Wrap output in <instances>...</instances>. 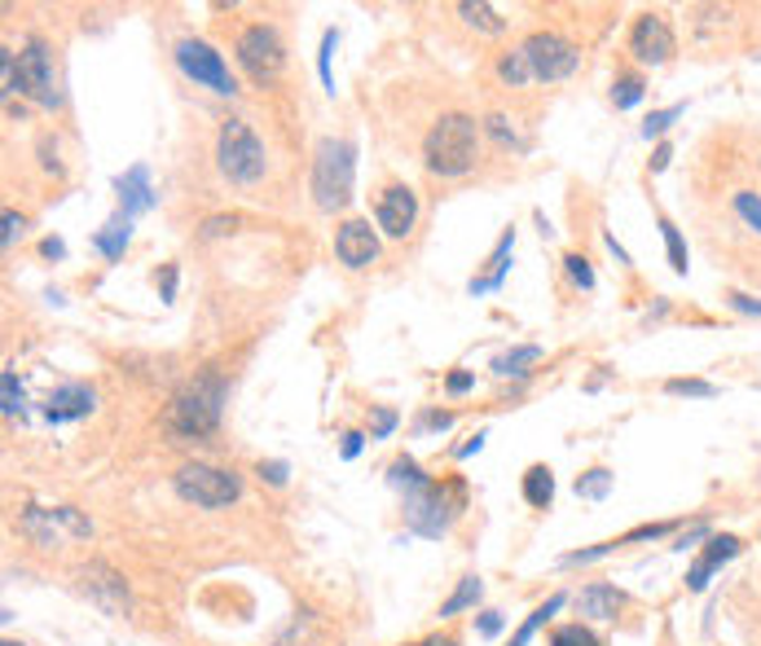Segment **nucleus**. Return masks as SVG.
<instances>
[{
	"label": "nucleus",
	"instance_id": "nucleus-1",
	"mask_svg": "<svg viewBox=\"0 0 761 646\" xmlns=\"http://www.w3.org/2000/svg\"><path fill=\"white\" fill-rule=\"evenodd\" d=\"M577 44L572 40H564V35H555V31H537V35H528L519 49H511L502 62H497V75L511 84V88H519V84H533V79H542V84H550V79H568L572 71H577Z\"/></svg>",
	"mask_w": 761,
	"mask_h": 646
},
{
	"label": "nucleus",
	"instance_id": "nucleus-2",
	"mask_svg": "<svg viewBox=\"0 0 761 646\" xmlns=\"http://www.w3.org/2000/svg\"><path fill=\"white\" fill-rule=\"evenodd\" d=\"M225 413V378L221 374H203L194 383H185L168 409H163V431L172 440H207L221 427Z\"/></svg>",
	"mask_w": 761,
	"mask_h": 646
},
{
	"label": "nucleus",
	"instance_id": "nucleus-3",
	"mask_svg": "<svg viewBox=\"0 0 761 646\" xmlns=\"http://www.w3.org/2000/svg\"><path fill=\"white\" fill-rule=\"evenodd\" d=\"M427 168L436 176H462L475 168V119L471 115H440L422 141Z\"/></svg>",
	"mask_w": 761,
	"mask_h": 646
},
{
	"label": "nucleus",
	"instance_id": "nucleus-4",
	"mask_svg": "<svg viewBox=\"0 0 761 646\" xmlns=\"http://www.w3.org/2000/svg\"><path fill=\"white\" fill-rule=\"evenodd\" d=\"M353 176H357V150L344 137H326L313 154V198L322 212H340L353 198Z\"/></svg>",
	"mask_w": 761,
	"mask_h": 646
},
{
	"label": "nucleus",
	"instance_id": "nucleus-5",
	"mask_svg": "<svg viewBox=\"0 0 761 646\" xmlns=\"http://www.w3.org/2000/svg\"><path fill=\"white\" fill-rule=\"evenodd\" d=\"M216 159H221V172H225L234 185H256V181L265 176V146H260V137H256L243 119H229V123L221 128Z\"/></svg>",
	"mask_w": 761,
	"mask_h": 646
},
{
	"label": "nucleus",
	"instance_id": "nucleus-6",
	"mask_svg": "<svg viewBox=\"0 0 761 646\" xmlns=\"http://www.w3.org/2000/svg\"><path fill=\"white\" fill-rule=\"evenodd\" d=\"M176 493L203 510H221L229 506L238 493H243V480L234 471H221V466H207V462H194V466H181L176 471Z\"/></svg>",
	"mask_w": 761,
	"mask_h": 646
},
{
	"label": "nucleus",
	"instance_id": "nucleus-7",
	"mask_svg": "<svg viewBox=\"0 0 761 646\" xmlns=\"http://www.w3.org/2000/svg\"><path fill=\"white\" fill-rule=\"evenodd\" d=\"M238 62H243V71H247L256 84H274V79L282 75V62H287L282 35H278L274 26H265V22L247 26V31L238 35Z\"/></svg>",
	"mask_w": 761,
	"mask_h": 646
},
{
	"label": "nucleus",
	"instance_id": "nucleus-8",
	"mask_svg": "<svg viewBox=\"0 0 761 646\" xmlns=\"http://www.w3.org/2000/svg\"><path fill=\"white\" fill-rule=\"evenodd\" d=\"M176 66H181L194 84H203V88H212V93H221V97H234V93H238V84H234V75H229V62H225L207 40H181V44H176Z\"/></svg>",
	"mask_w": 761,
	"mask_h": 646
},
{
	"label": "nucleus",
	"instance_id": "nucleus-9",
	"mask_svg": "<svg viewBox=\"0 0 761 646\" xmlns=\"http://www.w3.org/2000/svg\"><path fill=\"white\" fill-rule=\"evenodd\" d=\"M13 93H26L35 106H57V88H53V53L44 40H26L13 66Z\"/></svg>",
	"mask_w": 761,
	"mask_h": 646
},
{
	"label": "nucleus",
	"instance_id": "nucleus-10",
	"mask_svg": "<svg viewBox=\"0 0 761 646\" xmlns=\"http://www.w3.org/2000/svg\"><path fill=\"white\" fill-rule=\"evenodd\" d=\"M458 506L444 497V488H436L431 480L409 488L405 493V524L418 532V537H444V528L453 524Z\"/></svg>",
	"mask_w": 761,
	"mask_h": 646
},
{
	"label": "nucleus",
	"instance_id": "nucleus-11",
	"mask_svg": "<svg viewBox=\"0 0 761 646\" xmlns=\"http://www.w3.org/2000/svg\"><path fill=\"white\" fill-rule=\"evenodd\" d=\"M18 528L35 541V546H57L62 541V532L66 537H88L93 532V524L79 515V510H71V506H53V510H40V506H26L22 510V519H18Z\"/></svg>",
	"mask_w": 761,
	"mask_h": 646
},
{
	"label": "nucleus",
	"instance_id": "nucleus-12",
	"mask_svg": "<svg viewBox=\"0 0 761 646\" xmlns=\"http://www.w3.org/2000/svg\"><path fill=\"white\" fill-rule=\"evenodd\" d=\"M630 53H634L639 62H647V66L669 62V53H674V31H669V22H665L661 13H643V18L634 22V31H630Z\"/></svg>",
	"mask_w": 761,
	"mask_h": 646
},
{
	"label": "nucleus",
	"instance_id": "nucleus-13",
	"mask_svg": "<svg viewBox=\"0 0 761 646\" xmlns=\"http://www.w3.org/2000/svg\"><path fill=\"white\" fill-rule=\"evenodd\" d=\"M79 581H84V594H88L101 612H110V616L128 612V585H124V577H119L115 568H106V563H84V568H79Z\"/></svg>",
	"mask_w": 761,
	"mask_h": 646
},
{
	"label": "nucleus",
	"instance_id": "nucleus-14",
	"mask_svg": "<svg viewBox=\"0 0 761 646\" xmlns=\"http://www.w3.org/2000/svg\"><path fill=\"white\" fill-rule=\"evenodd\" d=\"M375 216H379V229L387 238H405L414 229V216H418V198L409 185H387L375 203Z\"/></svg>",
	"mask_w": 761,
	"mask_h": 646
},
{
	"label": "nucleus",
	"instance_id": "nucleus-15",
	"mask_svg": "<svg viewBox=\"0 0 761 646\" xmlns=\"http://www.w3.org/2000/svg\"><path fill=\"white\" fill-rule=\"evenodd\" d=\"M335 256H340L349 269H371L375 256H379V243H375L371 225H366V220L340 225V234H335Z\"/></svg>",
	"mask_w": 761,
	"mask_h": 646
},
{
	"label": "nucleus",
	"instance_id": "nucleus-16",
	"mask_svg": "<svg viewBox=\"0 0 761 646\" xmlns=\"http://www.w3.org/2000/svg\"><path fill=\"white\" fill-rule=\"evenodd\" d=\"M93 405H97V396L88 383H66L44 400V418L49 422H75V418L93 413Z\"/></svg>",
	"mask_w": 761,
	"mask_h": 646
},
{
	"label": "nucleus",
	"instance_id": "nucleus-17",
	"mask_svg": "<svg viewBox=\"0 0 761 646\" xmlns=\"http://www.w3.org/2000/svg\"><path fill=\"white\" fill-rule=\"evenodd\" d=\"M115 190H119V212H124L128 220L154 207V190H150V172H146L141 163H137V168H128L124 176H115Z\"/></svg>",
	"mask_w": 761,
	"mask_h": 646
},
{
	"label": "nucleus",
	"instance_id": "nucleus-18",
	"mask_svg": "<svg viewBox=\"0 0 761 646\" xmlns=\"http://www.w3.org/2000/svg\"><path fill=\"white\" fill-rule=\"evenodd\" d=\"M736 555H740V537H709V550H705V555L696 559V568L687 572V590L700 594V590L709 585V577H714L727 559H736Z\"/></svg>",
	"mask_w": 761,
	"mask_h": 646
},
{
	"label": "nucleus",
	"instance_id": "nucleus-19",
	"mask_svg": "<svg viewBox=\"0 0 761 646\" xmlns=\"http://www.w3.org/2000/svg\"><path fill=\"white\" fill-rule=\"evenodd\" d=\"M621 607H625V594H621L617 585H590V590L581 594V612H586L590 621H617Z\"/></svg>",
	"mask_w": 761,
	"mask_h": 646
},
{
	"label": "nucleus",
	"instance_id": "nucleus-20",
	"mask_svg": "<svg viewBox=\"0 0 761 646\" xmlns=\"http://www.w3.org/2000/svg\"><path fill=\"white\" fill-rule=\"evenodd\" d=\"M511 247H515V234L506 229L502 234V243L493 247V256H489V278H471V295H484V291H497L502 287V278H506V260H511Z\"/></svg>",
	"mask_w": 761,
	"mask_h": 646
},
{
	"label": "nucleus",
	"instance_id": "nucleus-21",
	"mask_svg": "<svg viewBox=\"0 0 761 646\" xmlns=\"http://www.w3.org/2000/svg\"><path fill=\"white\" fill-rule=\"evenodd\" d=\"M93 247H97V251H101L106 260H124V251H128V216L119 212L115 220H106V225L97 229Z\"/></svg>",
	"mask_w": 761,
	"mask_h": 646
},
{
	"label": "nucleus",
	"instance_id": "nucleus-22",
	"mask_svg": "<svg viewBox=\"0 0 761 646\" xmlns=\"http://www.w3.org/2000/svg\"><path fill=\"white\" fill-rule=\"evenodd\" d=\"M524 502L537 506V510H546L555 502V475H550V466H528L524 471Z\"/></svg>",
	"mask_w": 761,
	"mask_h": 646
},
{
	"label": "nucleus",
	"instance_id": "nucleus-23",
	"mask_svg": "<svg viewBox=\"0 0 761 646\" xmlns=\"http://www.w3.org/2000/svg\"><path fill=\"white\" fill-rule=\"evenodd\" d=\"M480 594H484L480 577H462V581H458V590H453V594L440 603V616H458V612L475 607V603H480Z\"/></svg>",
	"mask_w": 761,
	"mask_h": 646
},
{
	"label": "nucleus",
	"instance_id": "nucleus-24",
	"mask_svg": "<svg viewBox=\"0 0 761 646\" xmlns=\"http://www.w3.org/2000/svg\"><path fill=\"white\" fill-rule=\"evenodd\" d=\"M458 13H462V18L471 22V26L489 31V35H497V31L506 26V22L497 18V9H493V4H484V0H462V4H458Z\"/></svg>",
	"mask_w": 761,
	"mask_h": 646
},
{
	"label": "nucleus",
	"instance_id": "nucleus-25",
	"mask_svg": "<svg viewBox=\"0 0 761 646\" xmlns=\"http://www.w3.org/2000/svg\"><path fill=\"white\" fill-rule=\"evenodd\" d=\"M533 360H542V347H515V352H502L497 360H493V374H524V365H533Z\"/></svg>",
	"mask_w": 761,
	"mask_h": 646
},
{
	"label": "nucleus",
	"instance_id": "nucleus-26",
	"mask_svg": "<svg viewBox=\"0 0 761 646\" xmlns=\"http://www.w3.org/2000/svg\"><path fill=\"white\" fill-rule=\"evenodd\" d=\"M559 607H564V594L546 599V603H542V607H537V612H533V616L524 621V629H519V634L511 638V646H528V638H533V634H537V629H542V625H546V621H550V616H555Z\"/></svg>",
	"mask_w": 761,
	"mask_h": 646
},
{
	"label": "nucleus",
	"instance_id": "nucleus-27",
	"mask_svg": "<svg viewBox=\"0 0 761 646\" xmlns=\"http://www.w3.org/2000/svg\"><path fill=\"white\" fill-rule=\"evenodd\" d=\"M387 480H392V488H405V493H409V488H418V484H427V475L418 471V462H414V457H396V462H392V471H387Z\"/></svg>",
	"mask_w": 761,
	"mask_h": 646
},
{
	"label": "nucleus",
	"instance_id": "nucleus-28",
	"mask_svg": "<svg viewBox=\"0 0 761 646\" xmlns=\"http://www.w3.org/2000/svg\"><path fill=\"white\" fill-rule=\"evenodd\" d=\"M608 488H612V471H603V466H594V471H586L577 480V497H590V502L608 497Z\"/></svg>",
	"mask_w": 761,
	"mask_h": 646
},
{
	"label": "nucleus",
	"instance_id": "nucleus-29",
	"mask_svg": "<svg viewBox=\"0 0 761 646\" xmlns=\"http://www.w3.org/2000/svg\"><path fill=\"white\" fill-rule=\"evenodd\" d=\"M661 234H665V247H669V265H674V273H687V247H683V234H678L669 220H661Z\"/></svg>",
	"mask_w": 761,
	"mask_h": 646
},
{
	"label": "nucleus",
	"instance_id": "nucleus-30",
	"mask_svg": "<svg viewBox=\"0 0 761 646\" xmlns=\"http://www.w3.org/2000/svg\"><path fill=\"white\" fill-rule=\"evenodd\" d=\"M0 400H4L0 409H4L9 418H13V413H22V387H18V374H13V369H4V374H0Z\"/></svg>",
	"mask_w": 761,
	"mask_h": 646
},
{
	"label": "nucleus",
	"instance_id": "nucleus-31",
	"mask_svg": "<svg viewBox=\"0 0 761 646\" xmlns=\"http://www.w3.org/2000/svg\"><path fill=\"white\" fill-rule=\"evenodd\" d=\"M550 646H603V643L590 629H581V625H564V629L550 634Z\"/></svg>",
	"mask_w": 761,
	"mask_h": 646
},
{
	"label": "nucleus",
	"instance_id": "nucleus-32",
	"mask_svg": "<svg viewBox=\"0 0 761 646\" xmlns=\"http://www.w3.org/2000/svg\"><path fill=\"white\" fill-rule=\"evenodd\" d=\"M678 115H683V106H669V110H652V115H647V123H643V137H647V141H652V137H665V132H669V123H674Z\"/></svg>",
	"mask_w": 761,
	"mask_h": 646
},
{
	"label": "nucleus",
	"instance_id": "nucleus-33",
	"mask_svg": "<svg viewBox=\"0 0 761 646\" xmlns=\"http://www.w3.org/2000/svg\"><path fill=\"white\" fill-rule=\"evenodd\" d=\"M612 101H617V110L639 106V101H643V79H621V84L612 88Z\"/></svg>",
	"mask_w": 761,
	"mask_h": 646
},
{
	"label": "nucleus",
	"instance_id": "nucleus-34",
	"mask_svg": "<svg viewBox=\"0 0 761 646\" xmlns=\"http://www.w3.org/2000/svg\"><path fill=\"white\" fill-rule=\"evenodd\" d=\"M665 391H669V396H714L718 387H714V383H700V378H669Z\"/></svg>",
	"mask_w": 761,
	"mask_h": 646
},
{
	"label": "nucleus",
	"instance_id": "nucleus-35",
	"mask_svg": "<svg viewBox=\"0 0 761 646\" xmlns=\"http://www.w3.org/2000/svg\"><path fill=\"white\" fill-rule=\"evenodd\" d=\"M335 44H340V31H326L322 35V53H318V71H322V84L326 88H335V79H331V53H335Z\"/></svg>",
	"mask_w": 761,
	"mask_h": 646
},
{
	"label": "nucleus",
	"instance_id": "nucleus-36",
	"mask_svg": "<svg viewBox=\"0 0 761 646\" xmlns=\"http://www.w3.org/2000/svg\"><path fill=\"white\" fill-rule=\"evenodd\" d=\"M489 132H493L502 146H515V150H524V146H528V141H524V137H519V132H515V128H511L502 115H489Z\"/></svg>",
	"mask_w": 761,
	"mask_h": 646
},
{
	"label": "nucleus",
	"instance_id": "nucleus-37",
	"mask_svg": "<svg viewBox=\"0 0 761 646\" xmlns=\"http://www.w3.org/2000/svg\"><path fill=\"white\" fill-rule=\"evenodd\" d=\"M736 212H740V216H744V220H749V225L761 234V198H758V194L740 190V194H736Z\"/></svg>",
	"mask_w": 761,
	"mask_h": 646
},
{
	"label": "nucleus",
	"instance_id": "nucleus-38",
	"mask_svg": "<svg viewBox=\"0 0 761 646\" xmlns=\"http://www.w3.org/2000/svg\"><path fill=\"white\" fill-rule=\"evenodd\" d=\"M564 265H568V278H572V282H577L581 291H590V287H594V269H590V265H586L581 256H568Z\"/></svg>",
	"mask_w": 761,
	"mask_h": 646
},
{
	"label": "nucleus",
	"instance_id": "nucleus-39",
	"mask_svg": "<svg viewBox=\"0 0 761 646\" xmlns=\"http://www.w3.org/2000/svg\"><path fill=\"white\" fill-rule=\"evenodd\" d=\"M238 229V216H212L203 225V238H221V234H234Z\"/></svg>",
	"mask_w": 761,
	"mask_h": 646
},
{
	"label": "nucleus",
	"instance_id": "nucleus-40",
	"mask_svg": "<svg viewBox=\"0 0 761 646\" xmlns=\"http://www.w3.org/2000/svg\"><path fill=\"white\" fill-rule=\"evenodd\" d=\"M22 225H26V220H22L18 212H4V234H0V243H4V247H13V243L22 238Z\"/></svg>",
	"mask_w": 761,
	"mask_h": 646
},
{
	"label": "nucleus",
	"instance_id": "nucleus-41",
	"mask_svg": "<svg viewBox=\"0 0 761 646\" xmlns=\"http://www.w3.org/2000/svg\"><path fill=\"white\" fill-rule=\"evenodd\" d=\"M260 475H265L274 488H282V484H287V462H260Z\"/></svg>",
	"mask_w": 761,
	"mask_h": 646
},
{
	"label": "nucleus",
	"instance_id": "nucleus-42",
	"mask_svg": "<svg viewBox=\"0 0 761 646\" xmlns=\"http://www.w3.org/2000/svg\"><path fill=\"white\" fill-rule=\"evenodd\" d=\"M471 383H475V378H471V374H467V369H453V374H449V383H444V387H449V396H462V391H471Z\"/></svg>",
	"mask_w": 761,
	"mask_h": 646
},
{
	"label": "nucleus",
	"instance_id": "nucleus-43",
	"mask_svg": "<svg viewBox=\"0 0 761 646\" xmlns=\"http://www.w3.org/2000/svg\"><path fill=\"white\" fill-rule=\"evenodd\" d=\"M392 427H396V413L392 409H375V440L392 435Z\"/></svg>",
	"mask_w": 761,
	"mask_h": 646
},
{
	"label": "nucleus",
	"instance_id": "nucleus-44",
	"mask_svg": "<svg viewBox=\"0 0 761 646\" xmlns=\"http://www.w3.org/2000/svg\"><path fill=\"white\" fill-rule=\"evenodd\" d=\"M362 444H366V435H362V431H349L340 453H344V457H357V453H362Z\"/></svg>",
	"mask_w": 761,
	"mask_h": 646
},
{
	"label": "nucleus",
	"instance_id": "nucleus-45",
	"mask_svg": "<svg viewBox=\"0 0 761 646\" xmlns=\"http://www.w3.org/2000/svg\"><path fill=\"white\" fill-rule=\"evenodd\" d=\"M480 634H484V638L502 634V616H497V612H484V616H480Z\"/></svg>",
	"mask_w": 761,
	"mask_h": 646
},
{
	"label": "nucleus",
	"instance_id": "nucleus-46",
	"mask_svg": "<svg viewBox=\"0 0 761 646\" xmlns=\"http://www.w3.org/2000/svg\"><path fill=\"white\" fill-rule=\"evenodd\" d=\"M669 159H674V150H669V146H661V150L652 154V172H665V168H669Z\"/></svg>",
	"mask_w": 761,
	"mask_h": 646
},
{
	"label": "nucleus",
	"instance_id": "nucleus-47",
	"mask_svg": "<svg viewBox=\"0 0 761 646\" xmlns=\"http://www.w3.org/2000/svg\"><path fill=\"white\" fill-rule=\"evenodd\" d=\"M731 304H736L740 313H758V317H761V300H749V295H731Z\"/></svg>",
	"mask_w": 761,
	"mask_h": 646
},
{
	"label": "nucleus",
	"instance_id": "nucleus-48",
	"mask_svg": "<svg viewBox=\"0 0 761 646\" xmlns=\"http://www.w3.org/2000/svg\"><path fill=\"white\" fill-rule=\"evenodd\" d=\"M300 625H304V621H296V629H291L287 638H278V643H274V646H309V638L300 634Z\"/></svg>",
	"mask_w": 761,
	"mask_h": 646
},
{
	"label": "nucleus",
	"instance_id": "nucleus-49",
	"mask_svg": "<svg viewBox=\"0 0 761 646\" xmlns=\"http://www.w3.org/2000/svg\"><path fill=\"white\" fill-rule=\"evenodd\" d=\"M176 295V269H163V300Z\"/></svg>",
	"mask_w": 761,
	"mask_h": 646
},
{
	"label": "nucleus",
	"instance_id": "nucleus-50",
	"mask_svg": "<svg viewBox=\"0 0 761 646\" xmlns=\"http://www.w3.org/2000/svg\"><path fill=\"white\" fill-rule=\"evenodd\" d=\"M44 256H49V260H62V256H66V247H62L57 238H49V243H44Z\"/></svg>",
	"mask_w": 761,
	"mask_h": 646
},
{
	"label": "nucleus",
	"instance_id": "nucleus-51",
	"mask_svg": "<svg viewBox=\"0 0 761 646\" xmlns=\"http://www.w3.org/2000/svg\"><path fill=\"white\" fill-rule=\"evenodd\" d=\"M449 422H453V418H449V413H427V427H440V431H444V427H449Z\"/></svg>",
	"mask_w": 761,
	"mask_h": 646
},
{
	"label": "nucleus",
	"instance_id": "nucleus-52",
	"mask_svg": "<svg viewBox=\"0 0 761 646\" xmlns=\"http://www.w3.org/2000/svg\"><path fill=\"white\" fill-rule=\"evenodd\" d=\"M480 444H484V435H475L471 444H462V449H458V457H471V453H480Z\"/></svg>",
	"mask_w": 761,
	"mask_h": 646
},
{
	"label": "nucleus",
	"instance_id": "nucleus-53",
	"mask_svg": "<svg viewBox=\"0 0 761 646\" xmlns=\"http://www.w3.org/2000/svg\"><path fill=\"white\" fill-rule=\"evenodd\" d=\"M422 646H453V638H431V643H422Z\"/></svg>",
	"mask_w": 761,
	"mask_h": 646
},
{
	"label": "nucleus",
	"instance_id": "nucleus-54",
	"mask_svg": "<svg viewBox=\"0 0 761 646\" xmlns=\"http://www.w3.org/2000/svg\"><path fill=\"white\" fill-rule=\"evenodd\" d=\"M4 646H22V643H4Z\"/></svg>",
	"mask_w": 761,
	"mask_h": 646
}]
</instances>
